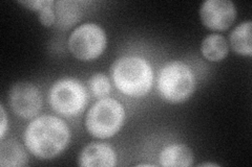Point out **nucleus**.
<instances>
[{"instance_id": "obj_18", "label": "nucleus", "mask_w": 252, "mask_h": 167, "mask_svg": "<svg viewBox=\"0 0 252 167\" xmlns=\"http://www.w3.org/2000/svg\"><path fill=\"white\" fill-rule=\"evenodd\" d=\"M0 111H1V132H0V139L3 140L4 135L6 133V129H7V118H6V114L3 106H0Z\"/></svg>"}, {"instance_id": "obj_3", "label": "nucleus", "mask_w": 252, "mask_h": 167, "mask_svg": "<svg viewBox=\"0 0 252 167\" xmlns=\"http://www.w3.org/2000/svg\"><path fill=\"white\" fill-rule=\"evenodd\" d=\"M194 90V73L185 63L173 61L161 69L158 77V91L165 101L181 103L190 97Z\"/></svg>"}, {"instance_id": "obj_2", "label": "nucleus", "mask_w": 252, "mask_h": 167, "mask_svg": "<svg viewBox=\"0 0 252 167\" xmlns=\"http://www.w3.org/2000/svg\"><path fill=\"white\" fill-rule=\"evenodd\" d=\"M112 77L117 88L123 94L131 97H142L152 89L154 71L144 58L125 55L113 64Z\"/></svg>"}, {"instance_id": "obj_4", "label": "nucleus", "mask_w": 252, "mask_h": 167, "mask_svg": "<svg viewBox=\"0 0 252 167\" xmlns=\"http://www.w3.org/2000/svg\"><path fill=\"white\" fill-rule=\"evenodd\" d=\"M124 119L125 110L122 103L114 98L104 97L90 109L85 118L86 130L96 138H110L121 130Z\"/></svg>"}, {"instance_id": "obj_9", "label": "nucleus", "mask_w": 252, "mask_h": 167, "mask_svg": "<svg viewBox=\"0 0 252 167\" xmlns=\"http://www.w3.org/2000/svg\"><path fill=\"white\" fill-rule=\"evenodd\" d=\"M116 163L115 150L106 143L93 142L82 149L79 157V165L84 167H113Z\"/></svg>"}, {"instance_id": "obj_19", "label": "nucleus", "mask_w": 252, "mask_h": 167, "mask_svg": "<svg viewBox=\"0 0 252 167\" xmlns=\"http://www.w3.org/2000/svg\"><path fill=\"white\" fill-rule=\"evenodd\" d=\"M199 166H219L218 164H215V163H202V164H199Z\"/></svg>"}, {"instance_id": "obj_6", "label": "nucleus", "mask_w": 252, "mask_h": 167, "mask_svg": "<svg viewBox=\"0 0 252 167\" xmlns=\"http://www.w3.org/2000/svg\"><path fill=\"white\" fill-rule=\"evenodd\" d=\"M106 47L104 29L94 23H84L78 26L68 39V48L80 61H93L103 53Z\"/></svg>"}, {"instance_id": "obj_5", "label": "nucleus", "mask_w": 252, "mask_h": 167, "mask_svg": "<svg viewBox=\"0 0 252 167\" xmlns=\"http://www.w3.org/2000/svg\"><path fill=\"white\" fill-rule=\"evenodd\" d=\"M49 102L58 114L66 117L76 116L80 114L88 105V90L76 78H62L50 89Z\"/></svg>"}, {"instance_id": "obj_17", "label": "nucleus", "mask_w": 252, "mask_h": 167, "mask_svg": "<svg viewBox=\"0 0 252 167\" xmlns=\"http://www.w3.org/2000/svg\"><path fill=\"white\" fill-rule=\"evenodd\" d=\"M20 4L27 6L28 9L30 10H33V11H40L42 7H44L47 3L50 2V0H39V1H36V0H31V1H22V0H20V1H18Z\"/></svg>"}, {"instance_id": "obj_13", "label": "nucleus", "mask_w": 252, "mask_h": 167, "mask_svg": "<svg viewBox=\"0 0 252 167\" xmlns=\"http://www.w3.org/2000/svg\"><path fill=\"white\" fill-rule=\"evenodd\" d=\"M228 43L226 39L219 34H212L203 40L201 51L205 59L212 62L222 61L228 54Z\"/></svg>"}, {"instance_id": "obj_12", "label": "nucleus", "mask_w": 252, "mask_h": 167, "mask_svg": "<svg viewBox=\"0 0 252 167\" xmlns=\"http://www.w3.org/2000/svg\"><path fill=\"white\" fill-rule=\"evenodd\" d=\"M28 163V154L17 140H2L1 145H0V166L19 167L26 166Z\"/></svg>"}, {"instance_id": "obj_7", "label": "nucleus", "mask_w": 252, "mask_h": 167, "mask_svg": "<svg viewBox=\"0 0 252 167\" xmlns=\"http://www.w3.org/2000/svg\"><path fill=\"white\" fill-rule=\"evenodd\" d=\"M9 102L15 114L23 119H31L40 111L42 97L35 85L29 82H20L11 88Z\"/></svg>"}, {"instance_id": "obj_14", "label": "nucleus", "mask_w": 252, "mask_h": 167, "mask_svg": "<svg viewBox=\"0 0 252 167\" xmlns=\"http://www.w3.org/2000/svg\"><path fill=\"white\" fill-rule=\"evenodd\" d=\"M251 26L250 20L243 22L236 26L230 34V45L232 49L242 55L252 54V42H251Z\"/></svg>"}, {"instance_id": "obj_15", "label": "nucleus", "mask_w": 252, "mask_h": 167, "mask_svg": "<svg viewBox=\"0 0 252 167\" xmlns=\"http://www.w3.org/2000/svg\"><path fill=\"white\" fill-rule=\"evenodd\" d=\"M89 86L94 96L99 98L107 96L112 89L108 77L103 73H96L91 76L89 79Z\"/></svg>"}, {"instance_id": "obj_1", "label": "nucleus", "mask_w": 252, "mask_h": 167, "mask_svg": "<svg viewBox=\"0 0 252 167\" xmlns=\"http://www.w3.org/2000/svg\"><path fill=\"white\" fill-rule=\"evenodd\" d=\"M70 130L61 118L42 115L31 121L23 133V141L30 152L40 159H52L66 147Z\"/></svg>"}, {"instance_id": "obj_10", "label": "nucleus", "mask_w": 252, "mask_h": 167, "mask_svg": "<svg viewBox=\"0 0 252 167\" xmlns=\"http://www.w3.org/2000/svg\"><path fill=\"white\" fill-rule=\"evenodd\" d=\"M82 10L80 2L72 0H59L55 2V26L61 30H66L81 19Z\"/></svg>"}, {"instance_id": "obj_8", "label": "nucleus", "mask_w": 252, "mask_h": 167, "mask_svg": "<svg viewBox=\"0 0 252 167\" xmlns=\"http://www.w3.org/2000/svg\"><path fill=\"white\" fill-rule=\"evenodd\" d=\"M203 24L212 30H226L236 17L235 5L230 0H207L200 9Z\"/></svg>"}, {"instance_id": "obj_11", "label": "nucleus", "mask_w": 252, "mask_h": 167, "mask_svg": "<svg viewBox=\"0 0 252 167\" xmlns=\"http://www.w3.org/2000/svg\"><path fill=\"white\" fill-rule=\"evenodd\" d=\"M193 162L191 149L185 144H175L164 147L159 156V164L165 167H188Z\"/></svg>"}, {"instance_id": "obj_20", "label": "nucleus", "mask_w": 252, "mask_h": 167, "mask_svg": "<svg viewBox=\"0 0 252 167\" xmlns=\"http://www.w3.org/2000/svg\"><path fill=\"white\" fill-rule=\"evenodd\" d=\"M138 166H155V165H153V164H143V163H142V164H139Z\"/></svg>"}, {"instance_id": "obj_16", "label": "nucleus", "mask_w": 252, "mask_h": 167, "mask_svg": "<svg viewBox=\"0 0 252 167\" xmlns=\"http://www.w3.org/2000/svg\"><path fill=\"white\" fill-rule=\"evenodd\" d=\"M38 13L39 20H40L42 25L46 27H51L55 25V22H56V16H55V1L50 0V2L44 7H42Z\"/></svg>"}]
</instances>
